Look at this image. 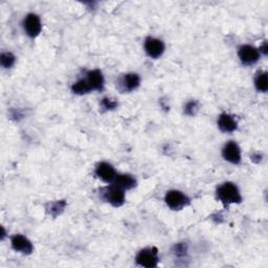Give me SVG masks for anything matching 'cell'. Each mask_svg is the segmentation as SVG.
Wrapping results in <instances>:
<instances>
[{
	"instance_id": "obj_18",
	"label": "cell",
	"mask_w": 268,
	"mask_h": 268,
	"mask_svg": "<svg viewBox=\"0 0 268 268\" xmlns=\"http://www.w3.org/2000/svg\"><path fill=\"white\" fill-rule=\"evenodd\" d=\"M198 107H199V104L197 101H191L187 105H185L184 112L188 115H194L198 111Z\"/></svg>"
},
{
	"instance_id": "obj_22",
	"label": "cell",
	"mask_w": 268,
	"mask_h": 268,
	"mask_svg": "<svg viewBox=\"0 0 268 268\" xmlns=\"http://www.w3.org/2000/svg\"><path fill=\"white\" fill-rule=\"evenodd\" d=\"M261 52H262L264 54H266V53H267V43H266V42H265V43L263 44V46L260 49V53H261Z\"/></svg>"
},
{
	"instance_id": "obj_21",
	"label": "cell",
	"mask_w": 268,
	"mask_h": 268,
	"mask_svg": "<svg viewBox=\"0 0 268 268\" xmlns=\"http://www.w3.org/2000/svg\"><path fill=\"white\" fill-rule=\"evenodd\" d=\"M175 253L177 256H183L187 253V245L183 244V243H180V244H177L175 246Z\"/></svg>"
},
{
	"instance_id": "obj_16",
	"label": "cell",
	"mask_w": 268,
	"mask_h": 268,
	"mask_svg": "<svg viewBox=\"0 0 268 268\" xmlns=\"http://www.w3.org/2000/svg\"><path fill=\"white\" fill-rule=\"evenodd\" d=\"M71 90L75 94H85L90 91L91 88L88 85L86 80L82 79V80H79L78 82H75L71 87Z\"/></svg>"
},
{
	"instance_id": "obj_8",
	"label": "cell",
	"mask_w": 268,
	"mask_h": 268,
	"mask_svg": "<svg viewBox=\"0 0 268 268\" xmlns=\"http://www.w3.org/2000/svg\"><path fill=\"white\" fill-rule=\"evenodd\" d=\"M95 174H97L100 179L107 183L113 182L116 177V172L114 168L107 162H100L97 168H95Z\"/></svg>"
},
{
	"instance_id": "obj_7",
	"label": "cell",
	"mask_w": 268,
	"mask_h": 268,
	"mask_svg": "<svg viewBox=\"0 0 268 268\" xmlns=\"http://www.w3.org/2000/svg\"><path fill=\"white\" fill-rule=\"evenodd\" d=\"M222 155L225 161L238 164L241 161V151L235 142H229L222 150Z\"/></svg>"
},
{
	"instance_id": "obj_11",
	"label": "cell",
	"mask_w": 268,
	"mask_h": 268,
	"mask_svg": "<svg viewBox=\"0 0 268 268\" xmlns=\"http://www.w3.org/2000/svg\"><path fill=\"white\" fill-rule=\"evenodd\" d=\"M141 78L136 73L125 74L120 81V85L123 91H132L140 86Z\"/></svg>"
},
{
	"instance_id": "obj_6",
	"label": "cell",
	"mask_w": 268,
	"mask_h": 268,
	"mask_svg": "<svg viewBox=\"0 0 268 268\" xmlns=\"http://www.w3.org/2000/svg\"><path fill=\"white\" fill-rule=\"evenodd\" d=\"M238 54L242 63L246 65L255 64L260 58L259 51L256 49V47H253L251 45L240 46Z\"/></svg>"
},
{
	"instance_id": "obj_20",
	"label": "cell",
	"mask_w": 268,
	"mask_h": 268,
	"mask_svg": "<svg viewBox=\"0 0 268 268\" xmlns=\"http://www.w3.org/2000/svg\"><path fill=\"white\" fill-rule=\"evenodd\" d=\"M102 105H103V107H104L107 110H112V109H115L116 106H118V103H116L113 100H111V99L105 98V99L102 100Z\"/></svg>"
},
{
	"instance_id": "obj_2",
	"label": "cell",
	"mask_w": 268,
	"mask_h": 268,
	"mask_svg": "<svg viewBox=\"0 0 268 268\" xmlns=\"http://www.w3.org/2000/svg\"><path fill=\"white\" fill-rule=\"evenodd\" d=\"M166 203L168 204V207L174 211H179L182 208L187 207V205L190 203V199L188 196L183 194L180 191H170L167 193L166 198Z\"/></svg>"
},
{
	"instance_id": "obj_14",
	"label": "cell",
	"mask_w": 268,
	"mask_h": 268,
	"mask_svg": "<svg viewBox=\"0 0 268 268\" xmlns=\"http://www.w3.org/2000/svg\"><path fill=\"white\" fill-rule=\"evenodd\" d=\"M113 184L116 185V187L127 191V190H131L136 185V180L135 178L129 174H121V175H116L115 179L113 181Z\"/></svg>"
},
{
	"instance_id": "obj_17",
	"label": "cell",
	"mask_w": 268,
	"mask_h": 268,
	"mask_svg": "<svg viewBox=\"0 0 268 268\" xmlns=\"http://www.w3.org/2000/svg\"><path fill=\"white\" fill-rule=\"evenodd\" d=\"M15 56L11 53H3L0 57V62L4 68H10L15 63Z\"/></svg>"
},
{
	"instance_id": "obj_1",
	"label": "cell",
	"mask_w": 268,
	"mask_h": 268,
	"mask_svg": "<svg viewBox=\"0 0 268 268\" xmlns=\"http://www.w3.org/2000/svg\"><path fill=\"white\" fill-rule=\"evenodd\" d=\"M217 196L219 200H221L224 204L240 203L242 201L241 194L236 184L232 182H225L220 185L217 190Z\"/></svg>"
},
{
	"instance_id": "obj_5",
	"label": "cell",
	"mask_w": 268,
	"mask_h": 268,
	"mask_svg": "<svg viewBox=\"0 0 268 268\" xmlns=\"http://www.w3.org/2000/svg\"><path fill=\"white\" fill-rule=\"evenodd\" d=\"M24 31L26 32L27 36L31 38L37 37L42 30V24H41V20L36 14H29L23 21Z\"/></svg>"
},
{
	"instance_id": "obj_4",
	"label": "cell",
	"mask_w": 268,
	"mask_h": 268,
	"mask_svg": "<svg viewBox=\"0 0 268 268\" xmlns=\"http://www.w3.org/2000/svg\"><path fill=\"white\" fill-rule=\"evenodd\" d=\"M159 256H157V250L155 247L152 249H145L139 252L136 256V263L143 267H155L159 263Z\"/></svg>"
},
{
	"instance_id": "obj_12",
	"label": "cell",
	"mask_w": 268,
	"mask_h": 268,
	"mask_svg": "<svg viewBox=\"0 0 268 268\" xmlns=\"http://www.w3.org/2000/svg\"><path fill=\"white\" fill-rule=\"evenodd\" d=\"M87 83L90 86L91 90L101 91L104 87V77L99 70L90 71L87 73Z\"/></svg>"
},
{
	"instance_id": "obj_10",
	"label": "cell",
	"mask_w": 268,
	"mask_h": 268,
	"mask_svg": "<svg viewBox=\"0 0 268 268\" xmlns=\"http://www.w3.org/2000/svg\"><path fill=\"white\" fill-rule=\"evenodd\" d=\"M12 247L16 251L25 253V255H29L32 253L34 250L33 244L27 238L21 235H15L12 238Z\"/></svg>"
},
{
	"instance_id": "obj_9",
	"label": "cell",
	"mask_w": 268,
	"mask_h": 268,
	"mask_svg": "<svg viewBox=\"0 0 268 268\" xmlns=\"http://www.w3.org/2000/svg\"><path fill=\"white\" fill-rule=\"evenodd\" d=\"M145 51L150 57L160 58L164 52V44L161 40L150 37L145 42Z\"/></svg>"
},
{
	"instance_id": "obj_3",
	"label": "cell",
	"mask_w": 268,
	"mask_h": 268,
	"mask_svg": "<svg viewBox=\"0 0 268 268\" xmlns=\"http://www.w3.org/2000/svg\"><path fill=\"white\" fill-rule=\"evenodd\" d=\"M103 198L113 207H121L125 202V193L124 190L112 184L111 187H108L103 191Z\"/></svg>"
},
{
	"instance_id": "obj_15",
	"label": "cell",
	"mask_w": 268,
	"mask_h": 268,
	"mask_svg": "<svg viewBox=\"0 0 268 268\" xmlns=\"http://www.w3.org/2000/svg\"><path fill=\"white\" fill-rule=\"evenodd\" d=\"M255 85L256 88L261 92H266L268 89V78L267 72H259L255 79Z\"/></svg>"
},
{
	"instance_id": "obj_19",
	"label": "cell",
	"mask_w": 268,
	"mask_h": 268,
	"mask_svg": "<svg viewBox=\"0 0 268 268\" xmlns=\"http://www.w3.org/2000/svg\"><path fill=\"white\" fill-rule=\"evenodd\" d=\"M64 207H65L64 201H58L56 203H53L51 207V214H53L54 216L58 215L61 211H63Z\"/></svg>"
},
{
	"instance_id": "obj_13",
	"label": "cell",
	"mask_w": 268,
	"mask_h": 268,
	"mask_svg": "<svg viewBox=\"0 0 268 268\" xmlns=\"http://www.w3.org/2000/svg\"><path fill=\"white\" fill-rule=\"evenodd\" d=\"M218 126L223 132H233L237 129V122L233 116L223 113L219 116Z\"/></svg>"
}]
</instances>
